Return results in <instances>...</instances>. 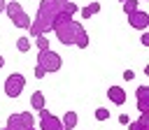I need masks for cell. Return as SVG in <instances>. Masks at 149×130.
Listing matches in <instances>:
<instances>
[{"label":"cell","instance_id":"obj_1","mask_svg":"<svg viewBox=\"0 0 149 130\" xmlns=\"http://www.w3.org/2000/svg\"><path fill=\"white\" fill-rule=\"evenodd\" d=\"M54 35L58 37L61 44L65 46H77V49H86L88 46V32L81 23H77L74 19H65L61 23H54Z\"/></svg>","mask_w":149,"mask_h":130},{"label":"cell","instance_id":"obj_2","mask_svg":"<svg viewBox=\"0 0 149 130\" xmlns=\"http://www.w3.org/2000/svg\"><path fill=\"white\" fill-rule=\"evenodd\" d=\"M61 7H63V5H58L56 0H40L37 14H35V19L30 21V26H28V32H30L33 37H37V35H47V32L51 30V26H54V19L58 16Z\"/></svg>","mask_w":149,"mask_h":130},{"label":"cell","instance_id":"obj_3","mask_svg":"<svg viewBox=\"0 0 149 130\" xmlns=\"http://www.w3.org/2000/svg\"><path fill=\"white\" fill-rule=\"evenodd\" d=\"M37 65H40L47 74H51V72H58V70L63 67V58H61L56 51L44 49V51H37Z\"/></svg>","mask_w":149,"mask_h":130},{"label":"cell","instance_id":"obj_4","mask_svg":"<svg viewBox=\"0 0 149 130\" xmlns=\"http://www.w3.org/2000/svg\"><path fill=\"white\" fill-rule=\"evenodd\" d=\"M5 14L9 16V21L16 26V28H26L28 30V26H30V16L26 14V9L21 7V2H7L5 5Z\"/></svg>","mask_w":149,"mask_h":130},{"label":"cell","instance_id":"obj_5","mask_svg":"<svg viewBox=\"0 0 149 130\" xmlns=\"http://www.w3.org/2000/svg\"><path fill=\"white\" fill-rule=\"evenodd\" d=\"M23 88H26V77L19 74V72L9 74V77L5 79V84H2V91H5L7 98H19V95L23 93Z\"/></svg>","mask_w":149,"mask_h":130},{"label":"cell","instance_id":"obj_6","mask_svg":"<svg viewBox=\"0 0 149 130\" xmlns=\"http://www.w3.org/2000/svg\"><path fill=\"white\" fill-rule=\"evenodd\" d=\"M35 125V118L30 111H16V114H9L7 118V128L12 130H30Z\"/></svg>","mask_w":149,"mask_h":130},{"label":"cell","instance_id":"obj_7","mask_svg":"<svg viewBox=\"0 0 149 130\" xmlns=\"http://www.w3.org/2000/svg\"><path fill=\"white\" fill-rule=\"evenodd\" d=\"M126 16H128V26H130L133 30H147V28H149V12L135 9V12L126 14Z\"/></svg>","mask_w":149,"mask_h":130},{"label":"cell","instance_id":"obj_8","mask_svg":"<svg viewBox=\"0 0 149 130\" xmlns=\"http://www.w3.org/2000/svg\"><path fill=\"white\" fill-rule=\"evenodd\" d=\"M40 130H63L61 118L54 116L51 111H47V107L40 109Z\"/></svg>","mask_w":149,"mask_h":130},{"label":"cell","instance_id":"obj_9","mask_svg":"<svg viewBox=\"0 0 149 130\" xmlns=\"http://www.w3.org/2000/svg\"><path fill=\"white\" fill-rule=\"evenodd\" d=\"M107 98H109V102H114V104H123L126 102V91L121 88V86H109L107 88Z\"/></svg>","mask_w":149,"mask_h":130},{"label":"cell","instance_id":"obj_10","mask_svg":"<svg viewBox=\"0 0 149 130\" xmlns=\"http://www.w3.org/2000/svg\"><path fill=\"white\" fill-rule=\"evenodd\" d=\"M147 86H137V91H135V98H137V109H140V114H144L147 109H149V100H147Z\"/></svg>","mask_w":149,"mask_h":130},{"label":"cell","instance_id":"obj_11","mask_svg":"<svg viewBox=\"0 0 149 130\" xmlns=\"http://www.w3.org/2000/svg\"><path fill=\"white\" fill-rule=\"evenodd\" d=\"M77 123H79L77 111H65V114H63V118H61L63 130H74V128H77Z\"/></svg>","mask_w":149,"mask_h":130},{"label":"cell","instance_id":"obj_12","mask_svg":"<svg viewBox=\"0 0 149 130\" xmlns=\"http://www.w3.org/2000/svg\"><path fill=\"white\" fill-rule=\"evenodd\" d=\"M128 130H149V116H147V111L144 114H140V118H135V121H128V125H126Z\"/></svg>","mask_w":149,"mask_h":130},{"label":"cell","instance_id":"obj_13","mask_svg":"<svg viewBox=\"0 0 149 130\" xmlns=\"http://www.w3.org/2000/svg\"><path fill=\"white\" fill-rule=\"evenodd\" d=\"M44 104H47V102H44V93H42V91H35V93L30 95V107H33L35 111H40V109H44Z\"/></svg>","mask_w":149,"mask_h":130},{"label":"cell","instance_id":"obj_14","mask_svg":"<svg viewBox=\"0 0 149 130\" xmlns=\"http://www.w3.org/2000/svg\"><path fill=\"white\" fill-rule=\"evenodd\" d=\"M100 12V2H88L86 7H81V16L84 19H91V16H95Z\"/></svg>","mask_w":149,"mask_h":130},{"label":"cell","instance_id":"obj_15","mask_svg":"<svg viewBox=\"0 0 149 130\" xmlns=\"http://www.w3.org/2000/svg\"><path fill=\"white\" fill-rule=\"evenodd\" d=\"M35 46H37V51L49 49V39H47V35H37V37H35Z\"/></svg>","mask_w":149,"mask_h":130},{"label":"cell","instance_id":"obj_16","mask_svg":"<svg viewBox=\"0 0 149 130\" xmlns=\"http://www.w3.org/2000/svg\"><path fill=\"white\" fill-rule=\"evenodd\" d=\"M16 49H19L21 53H26V51L30 49V42H28V37H19V39H16Z\"/></svg>","mask_w":149,"mask_h":130},{"label":"cell","instance_id":"obj_17","mask_svg":"<svg viewBox=\"0 0 149 130\" xmlns=\"http://www.w3.org/2000/svg\"><path fill=\"white\" fill-rule=\"evenodd\" d=\"M95 118H98V121H107V118H109V109H107V107H98V109H95Z\"/></svg>","mask_w":149,"mask_h":130},{"label":"cell","instance_id":"obj_18","mask_svg":"<svg viewBox=\"0 0 149 130\" xmlns=\"http://www.w3.org/2000/svg\"><path fill=\"white\" fill-rule=\"evenodd\" d=\"M135 9H140V7H137V0H123V12H126V14H130V12H135Z\"/></svg>","mask_w":149,"mask_h":130},{"label":"cell","instance_id":"obj_19","mask_svg":"<svg viewBox=\"0 0 149 130\" xmlns=\"http://www.w3.org/2000/svg\"><path fill=\"white\" fill-rule=\"evenodd\" d=\"M44 74H47V72H44V70H42L40 65H35V77H37V79H42Z\"/></svg>","mask_w":149,"mask_h":130},{"label":"cell","instance_id":"obj_20","mask_svg":"<svg viewBox=\"0 0 149 130\" xmlns=\"http://www.w3.org/2000/svg\"><path fill=\"white\" fill-rule=\"evenodd\" d=\"M133 77H135V72H133V70H126V72H123V79H126V81H130Z\"/></svg>","mask_w":149,"mask_h":130},{"label":"cell","instance_id":"obj_21","mask_svg":"<svg viewBox=\"0 0 149 130\" xmlns=\"http://www.w3.org/2000/svg\"><path fill=\"white\" fill-rule=\"evenodd\" d=\"M140 42H142V44L147 46V44H149V35H147V32H142V37H140Z\"/></svg>","mask_w":149,"mask_h":130},{"label":"cell","instance_id":"obj_22","mask_svg":"<svg viewBox=\"0 0 149 130\" xmlns=\"http://www.w3.org/2000/svg\"><path fill=\"white\" fill-rule=\"evenodd\" d=\"M128 121H130V118H128L126 114H121V116H119V123H123V125H128Z\"/></svg>","mask_w":149,"mask_h":130},{"label":"cell","instance_id":"obj_23","mask_svg":"<svg viewBox=\"0 0 149 130\" xmlns=\"http://www.w3.org/2000/svg\"><path fill=\"white\" fill-rule=\"evenodd\" d=\"M5 5H7V0H0V14L5 12Z\"/></svg>","mask_w":149,"mask_h":130},{"label":"cell","instance_id":"obj_24","mask_svg":"<svg viewBox=\"0 0 149 130\" xmlns=\"http://www.w3.org/2000/svg\"><path fill=\"white\" fill-rule=\"evenodd\" d=\"M56 2H58V5H65V2H70V0H56Z\"/></svg>","mask_w":149,"mask_h":130},{"label":"cell","instance_id":"obj_25","mask_svg":"<svg viewBox=\"0 0 149 130\" xmlns=\"http://www.w3.org/2000/svg\"><path fill=\"white\" fill-rule=\"evenodd\" d=\"M2 65H5V58H2V56H0V67H2Z\"/></svg>","mask_w":149,"mask_h":130},{"label":"cell","instance_id":"obj_26","mask_svg":"<svg viewBox=\"0 0 149 130\" xmlns=\"http://www.w3.org/2000/svg\"><path fill=\"white\" fill-rule=\"evenodd\" d=\"M30 130H37V128H35V125H33V128H30Z\"/></svg>","mask_w":149,"mask_h":130},{"label":"cell","instance_id":"obj_27","mask_svg":"<svg viewBox=\"0 0 149 130\" xmlns=\"http://www.w3.org/2000/svg\"><path fill=\"white\" fill-rule=\"evenodd\" d=\"M119 2H123V0H119Z\"/></svg>","mask_w":149,"mask_h":130}]
</instances>
